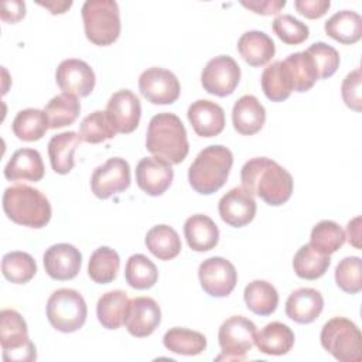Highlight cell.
<instances>
[{
	"label": "cell",
	"mask_w": 362,
	"mask_h": 362,
	"mask_svg": "<svg viewBox=\"0 0 362 362\" xmlns=\"http://www.w3.org/2000/svg\"><path fill=\"white\" fill-rule=\"evenodd\" d=\"M242 187L253 197H259L267 205L280 206L293 194L291 174L267 157H255L246 161L240 170Z\"/></svg>",
	"instance_id": "1"
},
{
	"label": "cell",
	"mask_w": 362,
	"mask_h": 362,
	"mask_svg": "<svg viewBox=\"0 0 362 362\" xmlns=\"http://www.w3.org/2000/svg\"><path fill=\"white\" fill-rule=\"evenodd\" d=\"M146 148L170 164L182 163L188 156L189 144L181 119L170 112L153 116L147 127Z\"/></svg>",
	"instance_id": "2"
},
{
	"label": "cell",
	"mask_w": 362,
	"mask_h": 362,
	"mask_svg": "<svg viewBox=\"0 0 362 362\" xmlns=\"http://www.w3.org/2000/svg\"><path fill=\"white\" fill-rule=\"evenodd\" d=\"M233 164L232 151L222 144H212L198 153L188 168V181L198 194L209 195L221 189Z\"/></svg>",
	"instance_id": "3"
},
{
	"label": "cell",
	"mask_w": 362,
	"mask_h": 362,
	"mask_svg": "<svg viewBox=\"0 0 362 362\" xmlns=\"http://www.w3.org/2000/svg\"><path fill=\"white\" fill-rule=\"evenodd\" d=\"M3 211L13 222L28 228H44L51 219L48 198L37 188L18 184L6 188Z\"/></svg>",
	"instance_id": "4"
},
{
	"label": "cell",
	"mask_w": 362,
	"mask_h": 362,
	"mask_svg": "<svg viewBox=\"0 0 362 362\" xmlns=\"http://www.w3.org/2000/svg\"><path fill=\"white\" fill-rule=\"evenodd\" d=\"M86 38L99 47L113 44L120 35V10L115 0H88L82 6Z\"/></svg>",
	"instance_id": "5"
},
{
	"label": "cell",
	"mask_w": 362,
	"mask_h": 362,
	"mask_svg": "<svg viewBox=\"0 0 362 362\" xmlns=\"http://www.w3.org/2000/svg\"><path fill=\"white\" fill-rule=\"evenodd\" d=\"M322 348L339 362L362 361V335L356 324L345 317L328 320L320 334Z\"/></svg>",
	"instance_id": "6"
},
{
	"label": "cell",
	"mask_w": 362,
	"mask_h": 362,
	"mask_svg": "<svg viewBox=\"0 0 362 362\" xmlns=\"http://www.w3.org/2000/svg\"><path fill=\"white\" fill-rule=\"evenodd\" d=\"M0 342L6 362H31L37 359L35 345L28 338L24 318L16 310L0 311Z\"/></svg>",
	"instance_id": "7"
},
{
	"label": "cell",
	"mask_w": 362,
	"mask_h": 362,
	"mask_svg": "<svg viewBox=\"0 0 362 362\" xmlns=\"http://www.w3.org/2000/svg\"><path fill=\"white\" fill-rule=\"evenodd\" d=\"M88 307L79 291L74 288H58L47 301V318L61 332H75L83 327Z\"/></svg>",
	"instance_id": "8"
},
{
	"label": "cell",
	"mask_w": 362,
	"mask_h": 362,
	"mask_svg": "<svg viewBox=\"0 0 362 362\" xmlns=\"http://www.w3.org/2000/svg\"><path fill=\"white\" fill-rule=\"evenodd\" d=\"M256 325L243 315H232L222 322L218 331V342L222 354L216 361H245L247 351L255 345Z\"/></svg>",
	"instance_id": "9"
},
{
	"label": "cell",
	"mask_w": 362,
	"mask_h": 362,
	"mask_svg": "<svg viewBox=\"0 0 362 362\" xmlns=\"http://www.w3.org/2000/svg\"><path fill=\"white\" fill-rule=\"evenodd\" d=\"M240 81V66L229 55H218L208 61L201 74L202 88L215 96L230 95Z\"/></svg>",
	"instance_id": "10"
},
{
	"label": "cell",
	"mask_w": 362,
	"mask_h": 362,
	"mask_svg": "<svg viewBox=\"0 0 362 362\" xmlns=\"http://www.w3.org/2000/svg\"><path fill=\"white\" fill-rule=\"evenodd\" d=\"M198 277L202 290L211 297L229 296L238 281L235 266L221 256H214L204 260L199 264Z\"/></svg>",
	"instance_id": "11"
},
{
	"label": "cell",
	"mask_w": 362,
	"mask_h": 362,
	"mask_svg": "<svg viewBox=\"0 0 362 362\" xmlns=\"http://www.w3.org/2000/svg\"><path fill=\"white\" fill-rule=\"evenodd\" d=\"M140 93L153 105H170L180 96L178 78L168 69L153 66L139 76Z\"/></svg>",
	"instance_id": "12"
},
{
	"label": "cell",
	"mask_w": 362,
	"mask_h": 362,
	"mask_svg": "<svg viewBox=\"0 0 362 362\" xmlns=\"http://www.w3.org/2000/svg\"><path fill=\"white\" fill-rule=\"evenodd\" d=\"M129 185L130 165L120 157L109 158L105 164L96 167L90 177L92 192L100 199H107L112 195L127 189Z\"/></svg>",
	"instance_id": "13"
},
{
	"label": "cell",
	"mask_w": 362,
	"mask_h": 362,
	"mask_svg": "<svg viewBox=\"0 0 362 362\" xmlns=\"http://www.w3.org/2000/svg\"><path fill=\"white\" fill-rule=\"evenodd\" d=\"M57 85L65 93L79 98L88 96L95 88V72L89 64L82 59L68 58L64 59L55 72Z\"/></svg>",
	"instance_id": "14"
},
{
	"label": "cell",
	"mask_w": 362,
	"mask_h": 362,
	"mask_svg": "<svg viewBox=\"0 0 362 362\" xmlns=\"http://www.w3.org/2000/svg\"><path fill=\"white\" fill-rule=\"evenodd\" d=\"M105 112L117 133L129 134L137 129L140 122V99L129 89L117 90L107 100Z\"/></svg>",
	"instance_id": "15"
},
{
	"label": "cell",
	"mask_w": 362,
	"mask_h": 362,
	"mask_svg": "<svg viewBox=\"0 0 362 362\" xmlns=\"http://www.w3.org/2000/svg\"><path fill=\"white\" fill-rule=\"evenodd\" d=\"M161 322V310L151 297H134L129 300L124 327L130 335L144 338L151 335Z\"/></svg>",
	"instance_id": "16"
},
{
	"label": "cell",
	"mask_w": 362,
	"mask_h": 362,
	"mask_svg": "<svg viewBox=\"0 0 362 362\" xmlns=\"http://www.w3.org/2000/svg\"><path fill=\"white\" fill-rule=\"evenodd\" d=\"M173 178L171 164L158 157H144L136 165V182L147 195H163L170 188Z\"/></svg>",
	"instance_id": "17"
},
{
	"label": "cell",
	"mask_w": 362,
	"mask_h": 362,
	"mask_svg": "<svg viewBox=\"0 0 362 362\" xmlns=\"http://www.w3.org/2000/svg\"><path fill=\"white\" fill-rule=\"evenodd\" d=\"M221 219L233 228L250 223L256 215V201L243 187L229 189L218 202Z\"/></svg>",
	"instance_id": "18"
},
{
	"label": "cell",
	"mask_w": 362,
	"mask_h": 362,
	"mask_svg": "<svg viewBox=\"0 0 362 362\" xmlns=\"http://www.w3.org/2000/svg\"><path fill=\"white\" fill-rule=\"evenodd\" d=\"M42 262L44 269L51 279L65 281L78 276L82 264V255L74 245L57 243L45 250Z\"/></svg>",
	"instance_id": "19"
},
{
	"label": "cell",
	"mask_w": 362,
	"mask_h": 362,
	"mask_svg": "<svg viewBox=\"0 0 362 362\" xmlns=\"http://www.w3.org/2000/svg\"><path fill=\"white\" fill-rule=\"evenodd\" d=\"M187 117L194 132L201 137H215L225 127L223 109L208 99H198L188 107Z\"/></svg>",
	"instance_id": "20"
},
{
	"label": "cell",
	"mask_w": 362,
	"mask_h": 362,
	"mask_svg": "<svg viewBox=\"0 0 362 362\" xmlns=\"http://www.w3.org/2000/svg\"><path fill=\"white\" fill-rule=\"evenodd\" d=\"M324 308L321 293L311 287L294 290L286 301V315L298 324H310L315 321Z\"/></svg>",
	"instance_id": "21"
},
{
	"label": "cell",
	"mask_w": 362,
	"mask_h": 362,
	"mask_svg": "<svg viewBox=\"0 0 362 362\" xmlns=\"http://www.w3.org/2000/svg\"><path fill=\"white\" fill-rule=\"evenodd\" d=\"M266 122V110L253 95L240 96L232 109V123L235 130L243 136H252L260 132Z\"/></svg>",
	"instance_id": "22"
},
{
	"label": "cell",
	"mask_w": 362,
	"mask_h": 362,
	"mask_svg": "<svg viewBox=\"0 0 362 362\" xmlns=\"http://www.w3.org/2000/svg\"><path fill=\"white\" fill-rule=\"evenodd\" d=\"M44 164L41 154L34 148H20L13 153L4 167V177L8 181L37 182L44 177Z\"/></svg>",
	"instance_id": "23"
},
{
	"label": "cell",
	"mask_w": 362,
	"mask_h": 362,
	"mask_svg": "<svg viewBox=\"0 0 362 362\" xmlns=\"http://www.w3.org/2000/svg\"><path fill=\"white\" fill-rule=\"evenodd\" d=\"M238 51L250 66H263L274 57L276 45L266 33L250 30L238 40Z\"/></svg>",
	"instance_id": "24"
},
{
	"label": "cell",
	"mask_w": 362,
	"mask_h": 362,
	"mask_svg": "<svg viewBox=\"0 0 362 362\" xmlns=\"http://www.w3.org/2000/svg\"><path fill=\"white\" fill-rule=\"evenodd\" d=\"M184 236L192 250L208 252L218 245L219 229L209 216L197 214L185 221Z\"/></svg>",
	"instance_id": "25"
},
{
	"label": "cell",
	"mask_w": 362,
	"mask_h": 362,
	"mask_svg": "<svg viewBox=\"0 0 362 362\" xmlns=\"http://www.w3.org/2000/svg\"><path fill=\"white\" fill-rule=\"evenodd\" d=\"M294 339V332L290 327L280 321H273L256 332L255 344L262 354L280 356L291 351Z\"/></svg>",
	"instance_id": "26"
},
{
	"label": "cell",
	"mask_w": 362,
	"mask_h": 362,
	"mask_svg": "<svg viewBox=\"0 0 362 362\" xmlns=\"http://www.w3.org/2000/svg\"><path fill=\"white\" fill-rule=\"evenodd\" d=\"M82 139L76 132H64L52 136L48 141V156L52 170L57 174H68L74 165V153Z\"/></svg>",
	"instance_id": "27"
},
{
	"label": "cell",
	"mask_w": 362,
	"mask_h": 362,
	"mask_svg": "<svg viewBox=\"0 0 362 362\" xmlns=\"http://www.w3.org/2000/svg\"><path fill=\"white\" fill-rule=\"evenodd\" d=\"M328 37L332 40L351 45L362 37V17L352 10H342L331 16L324 25Z\"/></svg>",
	"instance_id": "28"
},
{
	"label": "cell",
	"mask_w": 362,
	"mask_h": 362,
	"mask_svg": "<svg viewBox=\"0 0 362 362\" xmlns=\"http://www.w3.org/2000/svg\"><path fill=\"white\" fill-rule=\"evenodd\" d=\"M127 305L129 297L123 290H112L102 294L96 304L98 321L106 329H117L124 324Z\"/></svg>",
	"instance_id": "29"
},
{
	"label": "cell",
	"mask_w": 362,
	"mask_h": 362,
	"mask_svg": "<svg viewBox=\"0 0 362 362\" xmlns=\"http://www.w3.org/2000/svg\"><path fill=\"white\" fill-rule=\"evenodd\" d=\"M260 83L263 93L272 102H283L294 90L293 81L284 61H274L267 65L260 76Z\"/></svg>",
	"instance_id": "30"
},
{
	"label": "cell",
	"mask_w": 362,
	"mask_h": 362,
	"mask_svg": "<svg viewBox=\"0 0 362 362\" xmlns=\"http://www.w3.org/2000/svg\"><path fill=\"white\" fill-rule=\"evenodd\" d=\"M331 264L329 255L321 252L311 243L303 245L293 259L294 273L300 279L315 280L325 274Z\"/></svg>",
	"instance_id": "31"
},
{
	"label": "cell",
	"mask_w": 362,
	"mask_h": 362,
	"mask_svg": "<svg viewBox=\"0 0 362 362\" xmlns=\"http://www.w3.org/2000/svg\"><path fill=\"white\" fill-rule=\"evenodd\" d=\"M150 253L160 260H171L181 252V239L177 230L168 225L153 226L144 239Z\"/></svg>",
	"instance_id": "32"
},
{
	"label": "cell",
	"mask_w": 362,
	"mask_h": 362,
	"mask_svg": "<svg viewBox=\"0 0 362 362\" xmlns=\"http://www.w3.org/2000/svg\"><path fill=\"white\" fill-rule=\"evenodd\" d=\"M246 307L257 315H270L279 304V294L274 286L266 280H253L243 290Z\"/></svg>",
	"instance_id": "33"
},
{
	"label": "cell",
	"mask_w": 362,
	"mask_h": 362,
	"mask_svg": "<svg viewBox=\"0 0 362 362\" xmlns=\"http://www.w3.org/2000/svg\"><path fill=\"white\" fill-rule=\"evenodd\" d=\"M48 127L49 129H61L72 124L81 112V103L78 96L71 93H59L54 96L44 107Z\"/></svg>",
	"instance_id": "34"
},
{
	"label": "cell",
	"mask_w": 362,
	"mask_h": 362,
	"mask_svg": "<svg viewBox=\"0 0 362 362\" xmlns=\"http://www.w3.org/2000/svg\"><path fill=\"white\" fill-rule=\"evenodd\" d=\"M164 346L178 355H199L206 348V338L198 331L188 328L174 327L170 328L163 337Z\"/></svg>",
	"instance_id": "35"
},
{
	"label": "cell",
	"mask_w": 362,
	"mask_h": 362,
	"mask_svg": "<svg viewBox=\"0 0 362 362\" xmlns=\"http://www.w3.org/2000/svg\"><path fill=\"white\" fill-rule=\"evenodd\" d=\"M284 64L290 72L293 88L296 92L301 93L310 90L320 79L314 61L307 51L290 54L284 59Z\"/></svg>",
	"instance_id": "36"
},
{
	"label": "cell",
	"mask_w": 362,
	"mask_h": 362,
	"mask_svg": "<svg viewBox=\"0 0 362 362\" xmlns=\"http://www.w3.org/2000/svg\"><path fill=\"white\" fill-rule=\"evenodd\" d=\"M11 129L17 139L23 141H37L49 127L44 110L28 107L16 115Z\"/></svg>",
	"instance_id": "37"
},
{
	"label": "cell",
	"mask_w": 362,
	"mask_h": 362,
	"mask_svg": "<svg viewBox=\"0 0 362 362\" xmlns=\"http://www.w3.org/2000/svg\"><path fill=\"white\" fill-rule=\"evenodd\" d=\"M120 269V257L116 250L107 246L98 247L89 259L88 274L98 284L112 283Z\"/></svg>",
	"instance_id": "38"
},
{
	"label": "cell",
	"mask_w": 362,
	"mask_h": 362,
	"mask_svg": "<svg viewBox=\"0 0 362 362\" xmlns=\"http://www.w3.org/2000/svg\"><path fill=\"white\" fill-rule=\"evenodd\" d=\"M126 283L136 290H147L157 283L158 270L156 264L144 255H132L124 269Z\"/></svg>",
	"instance_id": "39"
},
{
	"label": "cell",
	"mask_w": 362,
	"mask_h": 362,
	"mask_svg": "<svg viewBox=\"0 0 362 362\" xmlns=\"http://www.w3.org/2000/svg\"><path fill=\"white\" fill-rule=\"evenodd\" d=\"M1 273L14 284H25L35 276L37 263L34 257L25 252H10L3 256Z\"/></svg>",
	"instance_id": "40"
},
{
	"label": "cell",
	"mask_w": 362,
	"mask_h": 362,
	"mask_svg": "<svg viewBox=\"0 0 362 362\" xmlns=\"http://www.w3.org/2000/svg\"><path fill=\"white\" fill-rule=\"evenodd\" d=\"M116 133L117 132L115 130L106 112L103 110L92 112L82 120L79 126V136L82 141H86L90 144H98L105 140L113 139Z\"/></svg>",
	"instance_id": "41"
},
{
	"label": "cell",
	"mask_w": 362,
	"mask_h": 362,
	"mask_svg": "<svg viewBox=\"0 0 362 362\" xmlns=\"http://www.w3.org/2000/svg\"><path fill=\"white\" fill-rule=\"evenodd\" d=\"M310 243L321 252L332 255L345 243V232L337 222L325 219L313 228Z\"/></svg>",
	"instance_id": "42"
},
{
	"label": "cell",
	"mask_w": 362,
	"mask_h": 362,
	"mask_svg": "<svg viewBox=\"0 0 362 362\" xmlns=\"http://www.w3.org/2000/svg\"><path fill=\"white\" fill-rule=\"evenodd\" d=\"M337 286L348 293L356 294L362 290V260L358 256L344 257L335 267Z\"/></svg>",
	"instance_id": "43"
},
{
	"label": "cell",
	"mask_w": 362,
	"mask_h": 362,
	"mask_svg": "<svg viewBox=\"0 0 362 362\" xmlns=\"http://www.w3.org/2000/svg\"><path fill=\"white\" fill-rule=\"evenodd\" d=\"M272 27L274 34L284 44H288V45H298L304 42L310 35L308 27L298 18L293 17L291 14L277 16L272 23Z\"/></svg>",
	"instance_id": "44"
},
{
	"label": "cell",
	"mask_w": 362,
	"mask_h": 362,
	"mask_svg": "<svg viewBox=\"0 0 362 362\" xmlns=\"http://www.w3.org/2000/svg\"><path fill=\"white\" fill-rule=\"evenodd\" d=\"M305 51L311 55L320 79L329 78L337 72L339 66V54L334 47L320 41L311 44Z\"/></svg>",
	"instance_id": "45"
},
{
	"label": "cell",
	"mask_w": 362,
	"mask_h": 362,
	"mask_svg": "<svg viewBox=\"0 0 362 362\" xmlns=\"http://www.w3.org/2000/svg\"><path fill=\"white\" fill-rule=\"evenodd\" d=\"M361 82H362V74H361V69L356 68L344 78L341 85V95L345 105L355 112H361L362 109Z\"/></svg>",
	"instance_id": "46"
},
{
	"label": "cell",
	"mask_w": 362,
	"mask_h": 362,
	"mask_svg": "<svg viewBox=\"0 0 362 362\" xmlns=\"http://www.w3.org/2000/svg\"><path fill=\"white\" fill-rule=\"evenodd\" d=\"M331 6L329 0H296L294 7L296 10L311 20L322 17Z\"/></svg>",
	"instance_id": "47"
},
{
	"label": "cell",
	"mask_w": 362,
	"mask_h": 362,
	"mask_svg": "<svg viewBox=\"0 0 362 362\" xmlns=\"http://www.w3.org/2000/svg\"><path fill=\"white\" fill-rule=\"evenodd\" d=\"M240 4L256 14L272 16V14H277L286 6V0H253V1H240Z\"/></svg>",
	"instance_id": "48"
},
{
	"label": "cell",
	"mask_w": 362,
	"mask_h": 362,
	"mask_svg": "<svg viewBox=\"0 0 362 362\" xmlns=\"http://www.w3.org/2000/svg\"><path fill=\"white\" fill-rule=\"evenodd\" d=\"M25 16V3L21 0L1 1L0 3V17L4 23L14 24L24 18Z\"/></svg>",
	"instance_id": "49"
},
{
	"label": "cell",
	"mask_w": 362,
	"mask_h": 362,
	"mask_svg": "<svg viewBox=\"0 0 362 362\" xmlns=\"http://www.w3.org/2000/svg\"><path fill=\"white\" fill-rule=\"evenodd\" d=\"M345 240L349 242L355 249H361V216H355L352 221L346 225V235Z\"/></svg>",
	"instance_id": "50"
},
{
	"label": "cell",
	"mask_w": 362,
	"mask_h": 362,
	"mask_svg": "<svg viewBox=\"0 0 362 362\" xmlns=\"http://www.w3.org/2000/svg\"><path fill=\"white\" fill-rule=\"evenodd\" d=\"M40 6L49 10L51 14H64L71 6L72 1H37Z\"/></svg>",
	"instance_id": "51"
}]
</instances>
